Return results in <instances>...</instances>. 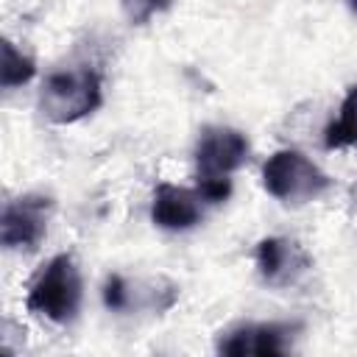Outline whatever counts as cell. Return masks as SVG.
Segmentation results:
<instances>
[{
    "label": "cell",
    "instance_id": "3957f363",
    "mask_svg": "<svg viewBox=\"0 0 357 357\" xmlns=\"http://www.w3.org/2000/svg\"><path fill=\"white\" fill-rule=\"evenodd\" d=\"M81 296H84V282L75 259L70 254H59L36 276L25 304L33 315H42L56 324H67L78 315Z\"/></svg>",
    "mask_w": 357,
    "mask_h": 357
},
{
    "label": "cell",
    "instance_id": "8fae6325",
    "mask_svg": "<svg viewBox=\"0 0 357 357\" xmlns=\"http://www.w3.org/2000/svg\"><path fill=\"white\" fill-rule=\"evenodd\" d=\"M120 6H123L126 17H128L134 25H142V22H148L153 14L165 11V8L170 6V0H120Z\"/></svg>",
    "mask_w": 357,
    "mask_h": 357
},
{
    "label": "cell",
    "instance_id": "277c9868",
    "mask_svg": "<svg viewBox=\"0 0 357 357\" xmlns=\"http://www.w3.org/2000/svg\"><path fill=\"white\" fill-rule=\"evenodd\" d=\"M265 190L284 204H307L329 190V176L298 151H276L262 167Z\"/></svg>",
    "mask_w": 357,
    "mask_h": 357
},
{
    "label": "cell",
    "instance_id": "52a82bcc",
    "mask_svg": "<svg viewBox=\"0 0 357 357\" xmlns=\"http://www.w3.org/2000/svg\"><path fill=\"white\" fill-rule=\"evenodd\" d=\"M257 268L268 284L287 287L310 271V257L298 243L287 237H265L257 245Z\"/></svg>",
    "mask_w": 357,
    "mask_h": 357
},
{
    "label": "cell",
    "instance_id": "7c38bea8",
    "mask_svg": "<svg viewBox=\"0 0 357 357\" xmlns=\"http://www.w3.org/2000/svg\"><path fill=\"white\" fill-rule=\"evenodd\" d=\"M103 301L109 310H126L128 307V284L123 282V276H109V282L103 287Z\"/></svg>",
    "mask_w": 357,
    "mask_h": 357
},
{
    "label": "cell",
    "instance_id": "8992f818",
    "mask_svg": "<svg viewBox=\"0 0 357 357\" xmlns=\"http://www.w3.org/2000/svg\"><path fill=\"white\" fill-rule=\"evenodd\" d=\"M301 329V324H240L229 332L220 335L218 340V351L220 354H231V357H243V354H287L293 346L296 332Z\"/></svg>",
    "mask_w": 357,
    "mask_h": 357
},
{
    "label": "cell",
    "instance_id": "9c48e42d",
    "mask_svg": "<svg viewBox=\"0 0 357 357\" xmlns=\"http://www.w3.org/2000/svg\"><path fill=\"white\" fill-rule=\"evenodd\" d=\"M324 145H326L329 151L357 145V86H351V89L346 92L337 117L326 126V131H324Z\"/></svg>",
    "mask_w": 357,
    "mask_h": 357
},
{
    "label": "cell",
    "instance_id": "30bf717a",
    "mask_svg": "<svg viewBox=\"0 0 357 357\" xmlns=\"http://www.w3.org/2000/svg\"><path fill=\"white\" fill-rule=\"evenodd\" d=\"M33 59L20 53L14 47V42H3V64H0V78H3V86L6 89H14L25 81H31L33 75Z\"/></svg>",
    "mask_w": 357,
    "mask_h": 357
},
{
    "label": "cell",
    "instance_id": "5b68a950",
    "mask_svg": "<svg viewBox=\"0 0 357 357\" xmlns=\"http://www.w3.org/2000/svg\"><path fill=\"white\" fill-rule=\"evenodd\" d=\"M50 212H53V198L47 195H22L17 201H8L0 220L3 245L33 251L47 231Z\"/></svg>",
    "mask_w": 357,
    "mask_h": 357
},
{
    "label": "cell",
    "instance_id": "ba28073f",
    "mask_svg": "<svg viewBox=\"0 0 357 357\" xmlns=\"http://www.w3.org/2000/svg\"><path fill=\"white\" fill-rule=\"evenodd\" d=\"M204 195L187 187H176V184H159L153 192V206H151V218L159 229L167 231H184L192 229L195 223H201L204 218Z\"/></svg>",
    "mask_w": 357,
    "mask_h": 357
},
{
    "label": "cell",
    "instance_id": "7a4b0ae2",
    "mask_svg": "<svg viewBox=\"0 0 357 357\" xmlns=\"http://www.w3.org/2000/svg\"><path fill=\"white\" fill-rule=\"evenodd\" d=\"M100 75L89 67L50 73L39 92V112L50 123H75L100 106Z\"/></svg>",
    "mask_w": 357,
    "mask_h": 357
},
{
    "label": "cell",
    "instance_id": "4fadbf2b",
    "mask_svg": "<svg viewBox=\"0 0 357 357\" xmlns=\"http://www.w3.org/2000/svg\"><path fill=\"white\" fill-rule=\"evenodd\" d=\"M349 3H351V8H354V11H357V0H349Z\"/></svg>",
    "mask_w": 357,
    "mask_h": 357
},
{
    "label": "cell",
    "instance_id": "6da1fadb",
    "mask_svg": "<svg viewBox=\"0 0 357 357\" xmlns=\"http://www.w3.org/2000/svg\"><path fill=\"white\" fill-rule=\"evenodd\" d=\"M248 159V139L237 128L206 126L195 145L198 192L206 204H220L231 192V173Z\"/></svg>",
    "mask_w": 357,
    "mask_h": 357
}]
</instances>
